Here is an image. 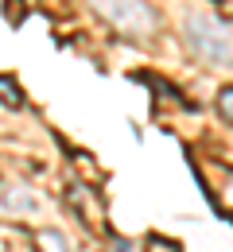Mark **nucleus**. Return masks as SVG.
<instances>
[{"label": "nucleus", "instance_id": "f257e3e1", "mask_svg": "<svg viewBox=\"0 0 233 252\" xmlns=\"http://www.w3.org/2000/svg\"><path fill=\"white\" fill-rule=\"evenodd\" d=\"M183 39H187L195 59H202L210 66H233V28L214 20L210 12H187Z\"/></svg>", "mask_w": 233, "mask_h": 252}, {"label": "nucleus", "instance_id": "f03ea898", "mask_svg": "<svg viewBox=\"0 0 233 252\" xmlns=\"http://www.w3.org/2000/svg\"><path fill=\"white\" fill-rule=\"evenodd\" d=\"M94 12L121 35H133V39H144V35L156 32V12L148 0H90Z\"/></svg>", "mask_w": 233, "mask_h": 252}, {"label": "nucleus", "instance_id": "7ed1b4c3", "mask_svg": "<svg viewBox=\"0 0 233 252\" xmlns=\"http://www.w3.org/2000/svg\"><path fill=\"white\" fill-rule=\"evenodd\" d=\"M35 245H39V252H70L67 237H63L59 229H39V233H35Z\"/></svg>", "mask_w": 233, "mask_h": 252}, {"label": "nucleus", "instance_id": "20e7f679", "mask_svg": "<svg viewBox=\"0 0 233 252\" xmlns=\"http://www.w3.org/2000/svg\"><path fill=\"white\" fill-rule=\"evenodd\" d=\"M0 105H8V109H24V90H20L8 74H0Z\"/></svg>", "mask_w": 233, "mask_h": 252}, {"label": "nucleus", "instance_id": "39448f33", "mask_svg": "<svg viewBox=\"0 0 233 252\" xmlns=\"http://www.w3.org/2000/svg\"><path fill=\"white\" fill-rule=\"evenodd\" d=\"M218 117H222L226 125H233V86H222V90H218Z\"/></svg>", "mask_w": 233, "mask_h": 252}, {"label": "nucleus", "instance_id": "423d86ee", "mask_svg": "<svg viewBox=\"0 0 233 252\" xmlns=\"http://www.w3.org/2000/svg\"><path fill=\"white\" fill-rule=\"evenodd\" d=\"M24 16H28V4L24 0H4V20L8 24H24Z\"/></svg>", "mask_w": 233, "mask_h": 252}, {"label": "nucleus", "instance_id": "0eeeda50", "mask_svg": "<svg viewBox=\"0 0 233 252\" xmlns=\"http://www.w3.org/2000/svg\"><path fill=\"white\" fill-rule=\"evenodd\" d=\"M4 206H16V210H24V214H32V210H35V198H28V194H20V190H16V194L8 190V194H4Z\"/></svg>", "mask_w": 233, "mask_h": 252}, {"label": "nucleus", "instance_id": "6e6552de", "mask_svg": "<svg viewBox=\"0 0 233 252\" xmlns=\"http://www.w3.org/2000/svg\"><path fill=\"white\" fill-rule=\"evenodd\" d=\"M144 252H179V245L167 241V237H148V249Z\"/></svg>", "mask_w": 233, "mask_h": 252}]
</instances>
